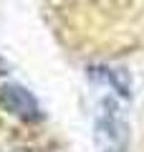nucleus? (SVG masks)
I'll use <instances>...</instances> for the list:
<instances>
[{"label":"nucleus","instance_id":"obj_1","mask_svg":"<svg viewBox=\"0 0 144 152\" xmlns=\"http://www.w3.org/2000/svg\"><path fill=\"white\" fill-rule=\"evenodd\" d=\"M96 145L99 152H127L129 150V127L121 117L114 99H104L101 112L96 117Z\"/></svg>","mask_w":144,"mask_h":152},{"label":"nucleus","instance_id":"obj_2","mask_svg":"<svg viewBox=\"0 0 144 152\" xmlns=\"http://www.w3.org/2000/svg\"><path fill=\"white\" fill-rule=\"evenodd\" d=\"M0 107L23 122H38L43 117L36 96L18 84H3L0 86Z\"/></svg>","mask_w":144,"mask_h":152},{"label":"nucleus","instance_id":"obj_3","mask_svg":"<svg viewBox=\"0 0 144 152\" xmlns=\"http://www.w3.org/2000/svg\"><path fill=\"white\" fill-rule=\"evenodd\" d=\"M91 76L104 79L109 86H114L119 94H124V96L129 94V79H127V74H124L121 69H91Z\"/></svg>","mask_w":144,"mask_h":152},{"label":"nucleus","instance_id":"obj_4","mask_svg":"<svg viewBox=\"0 0 144 152\" xmlns=\"http://www.w3.org/2000/svg\"><path fill=\"white\" fill-rule=\"evenodd\" d=\"M0 152H31V150H25V147H8V150H0Z\"/></svg>","mask_w":144,"mask_h":152}]
</instances>
